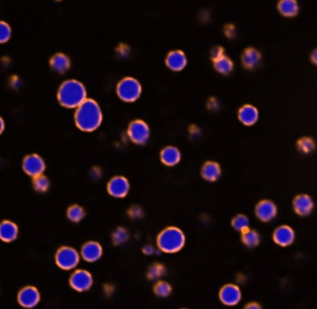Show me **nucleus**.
<instances>
[{
	"instance_id": "obj_14",
	"label": "nucleus",
	"mask_w": 317,
	"mask_h": 309,
	"mask_svg": "<svg viewBox=\"0 0 317 309\" xmlns=\"http://www.w3.org/2000/svg\"><path fill=\"white\" fill-rule=\"evenodd\" d=\"M103 254V250L98 242H89L85 244L81 250V255L83 259L89 262L98 261Z\"/></svg>"
},
{
	"instance_id": "obj_31",
	"label": "nucleus",
	"mask_w": 317,
	"mask_h": 309,
	"mask_svg": "<svg viewBox=\"0 0 317 309\" xmlns=\"http://www.w3.org/2000/svg\"><path fill=\"white\" fill-rule=\"evenodd\" d=\"M129 239V234L126 230L119 228L112 234V241L116 244H121Z\"/></svg>"
},
{
	"instance_id": "obj_8",
	"label": "nucleus",
	"mask_w": 317,
	"mask_h": 309,
	"mask_svg": "<svg viewBox=\"0 0 317 309\" xmlns=\"http://www.w3.org/2000/svg\"><path fill=\"white\" fill-rule=\"evenodd\" d=\"M70 286L78 292L89 290L92 286V277L90 273L86 270H76L70 279Z\"/></svg>"
},
{
	"instance_id": "obj_4",
	"label": "nucleus",
	"mask_w": 317,
	"mask_h": 309,
	"mask_svg": "<svg viewBox=\"0 0 317 309\" xmlns=\"http://www.w3.org/2000/svg\"><path fill=\"white\" fill-rule=\"evenodd\" d=\"M116 92L119 98L124 102H134L141 96L142 87L136 79L124 78L119 82Z\"/></svg>"
},
{
	"instance_id": "obj_35",
	"label": "nucleus",
	"mask_w": 317,
	"mask_h": 309,
	"mask_svg": "<svg viewBox=\"0 0 317 309\" xmlns=\"http://www.w3.org/2000/svg\"><path fill=\"white\" fill-rule=\"evenodd\" d=\"M310 58H312V61L316 65H317V48L312 52Z\"/></svg>"
},
{
	"instance_id": "obj_13",
	"label": "nucleus",
	"mask_w": 317,
	"mask_h": 309,
	"mask_svg": "<svg viewBox=\"0 0 317 309\" xmlns=\"http://www.w3.org/2000/svg\"><path fill=\"white\" fill-rule=\"evenodd\" d=\"M296 239V234L292 228L281 226L274 233V240L280 246H288Z\"/></svg>"
},
{
	"instance_id": "obj_21",
	"label": "nucleus",
	"mask_w": 317,
	"mask_h": 309,
	"mask_svg": "<svg viewBox=\"0 0 317 309\" xmlns=\"http://www.w3.org/2000/svg\"><path fill=\"white\" fill-rule=\"evenodd\" d=\"M201 174L205 180L214 182L221 175V168L216 162H207L202 166Z\"/></svg>"
},
{
	"instance_id": "obj_16",
	"label": "nucleus",
	"mask_w": 317,
	"mask_h": 309,
	"mask_svg": "<svg viewBox=\"0 0 317 309\" xmlns=\"http://www.w3.org/2000/svg\"><path fill=\"white\" fill-rule=\"evenodd\" d=\"M259 114L258 108L252 105H245L239 110L238 118L245 126H252L258 122Z\"/></svg>"
},
{
	"instance_id": "obj_36",
	"label": "nucleus",
	"mask_w": 317,
	"mask_h": 309,
	"mask_svg": "<svg viewBox=\"0 0 317 309\" xmlns=\"http://www.w3.org/2000/svg\"><path fill=\"white\" fill-rule=\"evenodd\" d=\"M143 252H144V253H145L146 255H150V254L154 252V248H152L150 246H146Z\"/></svg>"
},
{
	"instance_id": "obj_5",
	"label": "nucleus",
	"mask_w": 317,
	"mask_h": 309,
	"mask_svg": "<svg viewBox=\"0 0 317 309\" xmlns=\"http://www.w3.org/2000/svg\"><path fill=\"white\" fill-rule=\"evenodd\" d=\"M56 262L61 270H70L78 264L80 254L72 248L63 246L56 252Z\"/></svg>"
},
{
	"instance_id": "obj_32",
	"label": "nucleus",
	"mask_w": 317,
	"mask_h": 309,
	"mask_svg": "<svg viewBox=\"0 0 317 309\" xmlns=\"http://www.w3.org/2000/svg\"><path fill=\"white\" fill-rule=\"evenodd\" d=\"M12 36V30L10 26L5 23V22H1L0 23V41L1 43H5L10 39Z\"/></svg>"
},
{
	"instance_id": "obj_22",
	"label": "nucleus",
	"mask_w": 317,
	"mask_h": 309,
	"mask_svg": "<svg viewBox=\"0 0 317 309\" xmlns=\"http://www.w3.org/2000/svg\"><path fill=\"white\" fill-rule=\"evenodd\" d=\"M50 64L52 68L58 74L66 72L70 66L69 58L63 54H58L54 56L50 59Z\"/></svg>"
},
{
	"instance_id": "obj_25",
	"label": "nucleus",
	"mask_w": 317,
	"mask_h": 309,
	"mask_svg": "<svg viewBox=\"0 0 317 309\" xmlns=\"http://www.w3.org/2000/svg\"><path fill=\"white\" fill-rule=\"evenodd\" d=\"M242 242L248 248H256L260 242V236L256 230L248 228L242 232Z\"/></svg>"
},
{
	"instance_id": "obj_26",
	"label": "nucleus",
	"mask_w": 317,
	"mask_h": 309,
	"mask_svg": "<svg viewBox=\"0 0 317 309\" xmlns=\"http://www.w3.org/2000/svg\"><path fill=\"white\" fill-rule=\"evenodd\" d=\"M232 226H234V228L236 230L240 232H244L245 230H248V226H250V221L248 218L243 215V214H239L238 216H236L232 221Z\"/></svg>"
},
{
	"instance_id": "obj_15",
	"label": "nucleus",
	"mask_w": 317,
	"mask_h": 309,
	"mask_svg": "<svg viewBox=\"0 0 317 309\" xmlns=\"http://www.w3.org/2000/svg\"><path fill=\"white\" fill-rule=\"evenodd\" d=\"M294 210L300 216H307L314 210V201L307 194H300L294 200Z\"/></svg>"
},
{
	"instance_id": "obj_17",
	"label": "nucleus",
	"mask_w": 317,
	"mask_h": 309,
	"mask_svg": "<svg viewBox=\"0 0 317 309\" xmlns=\"http://www.w3.org/2000/svg\"><path fill=\"white\" fill-rule=\"evenodd\" d=\"M166 64L168 68L174 72H180L187 65V58L181 50H174L170 52L166 58Z\"/></svg>"
},
{
	"instance_id": "obj_2",
	"label": "nucleus",
	"mask_w": 317,
	"mask_h": 309,
	"mask_svg": "<svg viewBox=\"0 0 317 309\" xmlns=\"http://www.w3.org/2000/svg\"><path fill=\"white\" fill-rule=\"evenodd\" d=\"M58 97L60 104L68 108H74L86 100L87 92L84 85L76 80L65 81L60 86Z\"/></svg>"
},
{
	"instance_id": "obj_38",
	"label": "nucleus",
	"mask_w": 317,
	"mask_h": 309,
	"mask_svg": "<svg viewBox=\"0 0 317 309\" xmlns=\"http://www.w3.org/2000/svg\"><path fill=\"white\" fill-rule=\"evenodd\" d=\"M4 128V123H3V119H1V132H3Z\"/></svg>"
},
{
	"instance_id": "obj_11",
	"label": "nucleus",
	"mask_w": 317,
	"mask_h": 309,
	"mask_svg": "<svg viewBox=\"0 0 317 309\" xmlns=\"http://www.w3.org/2000/svg\"><path fill=\"white\" fill-rule=\"evenodd\" d=\"M256 213L258 219L262 222H270L276 218L278 214V208L274 202L270 200H263L258 204Z\"/></svg>"
},
{
	"instance_id": "obj_30",
	"label": "nucleus",
	"mask_w": 317,
	"mask_h": 309,
	"mask_svg": "<svg viewBox=\"0 0 317 309\" xmlns=\"http://www.w3.org/2000/svg\"><path fill=\"white\" fill-rule=\"evenodd\" d=\"M154 293L159 297H167L172 293V286L166 282H159L154 286Z\"/></svg>"
},
{
	"instance_id": "obj_23",
	"label": "nucleus",
	"mask_w": 317,
	"mask_h": 309,
	"mask_svg": "<svg viewBox=\"0 0 317 309\" xmlns=\"http://www.w3.org/2000/svg\"><path fill=\"white\" fill-rule=\"evenodd\" d=\"M278 10L284 16H294L298 12V2L294 0H282L278 3Z\"/></svg>"
},
{
	"instance_id": "obj_19",
	"label": "nucleus",
	"mask_w": 317,
	"mask_h": 309,
	"mask_svg": "<svg viewBox=\"0 0 317 309\" xmlns=\"http://www.w3.org/2000/svg\"><path fill=\"white\" fill-rule=\"evenodd\" d=\"M161 161L167 166H174L178 164L181 159V154L178 148L167 146L161 152Z\"/></svg>"
},
{
	"instance_id": "obj_27",
	"label": "nucleus",
	"mask_w": 317,
	"mask_h": 309,
	"mask_svg": "<svg viewBox=\"0 0 317 309\" xmlns=\"http://www.w3.org/2000/svg\"><path fill=\"white\" fill-rule=\"evenodd\" d=\"M67 215L72 222H80L84 218L85 212L81 206L76 204V206H72L70 208Z\"/></svg>"
},
{
	"instance_id": "obj_1",
	"label": "nucleus",
	"mask_w": 317,
	"mask_h": 309,
	"mask_svg": "<svg viewBox=\"0 0 317 309\" xmlns=\"http://www.w3.org/2000/svg\"><path fill=\"white\" fill-rule=\"evenodd\" d=\"M103 114L100 105L92 99H86L74 114V121L78 128L86 132L96 130L101 125Z\"/></svg>"
},
{
	"instance_id": "obj_24",
	"label": "nucleus",
	"mask_w": 317,
	"mask_h": 309,
	"mask_svg": "<svg viewBox=\"0 0 317 309\" xmlns=\"http://www.w3.org/2000/svg\"><path fill=\"white\" fill-rule=\"evenodd\" d=\"M214 68L222 74H228L234 68V63L228 56H223L214 61Z\"/></svg>"
},
{
	"instance_id": "obj_18",
	"label": "nucleus",
	"mask_w": 317,
	"mask_h": 309,
	"mask_svg": "<svg viewBox=\"0 0 317 309\" xmlns=\"http://www.w3.org/2000/svg\"><path fill=\"white\" fill-rule=\"evenodd\" d=\"M18 235V228L16 224L10 221H5L0 226V238L4 242H12Z\"/></svg>"
},
{
	"instance_id": "obj_3",
	"label": "nucleus",
	"mask_w": 317,
	"mask_h": 309,
	"mask_svg": "<svg viewBox=\"0 0 317 309\" xmlns=\"http://www.w3.org/2000/svg\"><path fill=\"white\" fill-rule=\"evenodd\" d=\"M185 244V235L179 228H168L159 234L158 246L166 253L178 252Z\"/></svg>"
},
{
	"instance_id": "obj_28",
	"label": "nucleus",
	"mask_w": 317,
	"mask_h": 309,
	"mask_svg": "<svg viewBox=\"0 0 317 309\" xmlns=\"http://www.w3.org/2000/svg\"><path fill=\"white\" fill-rule=\"evenodd\" d=\"M32 184H34V190L36 192H45L50 186L49 179L46 176H43V175H40V176L34 177Z\"/></svg>"
},
{
	"instance_id": "obj_37",
	"label": "nucleus",
	"mask_w": 317,
	"mask_h": 309,
	"mask_svg": "<svg viewBox=\"0 0 317 309\" xmlns=\"http://www.w3.org/2000/svg\"><path fill=\"white\" fill-rule=\"evenodd\" d=\"M247 308H260V306L258 304H250L247 306Z\"/></svg>"
},
{
	"instance_id": "obj_20",
	"label": "nucleus",
	"mask_w": 317,
	"mask_h": 309,
	"mask_svg": "<svg viewBox=\"0 0 317 309\" xmlns=\"http://www.w3.org/2000/svg\"><path fill=\"white\" fill-rule=\"evenodd\" d=\"M261 60V54L256 48H248L242 54V63L247 68L258 67Z\"/></svg>"
},
{
	"instance_id": "obj_10",
	"label": "nucleus",
	"mask_w": 317,
	"mask_h": 309,
	"mask_svg": "<svg viewBox=\"0 0 317 309\" xmlns=\"http://www.w3.org/2000/svg\"><path fill=\"white\" fill-rule=\"evenodd\" d=\"M38 290L34 286H26L18 294V302L22 308H32L40 302Z\"/></svg>"
},
{
	"instance_id": "obj_6",
	"label": "nucleus",
	"mask_w": 317,
	"mask_h": 309,
	"mask_svg": "<svg viewBox=\"0 0 317 309\" xmlns=\"http://www.w3.org/2000/svg\"><path fill=\"white\" fill-rule=\"evenodd\" d=\"M128 134L132 142L138 145H143L149 140V126L141 120L134 121L130 125Z\"/></svg>"
},
{
	"instance_id": "obj_34",
	"label": "nucleus",
	"mask_w": 317,
	"mask_h": 309,
	"mask_svg": "<svg viewBox=\"0 0 317 309\" xmlns=\"http://www.w3.org/2000/svg\"><path fill=\"white\" fill-rule=\"evenodd\" d=\"M223 52H224L223 48H221V47H216V48H214L212 50V58L214 59V61H216V60H218V58L224 56Z\"/></svg>"
},
{
	"instance_id": "obj_9",
	"label": "nucleus",
	"mask_w": 317,
	"mask_h": 309,
	"mask_svg": "<svg viewBox=\"0 0 317 309\" xmlns=\"http://www.w3.org/2000/svg\"><path fill=\"white\" fill-rule=\"evenodd\" d=\"M219 297L221 302L226 306H236L241 300V290L238 286L228 284L220 290Z\"/></svg>"
},
{
	"instance_id": "obj_29",
	"label": "nucleus",
	"mask_w": 317,
	"mask_h": 309,
	"mask_svg": "<svg viewBox=\"0 0 317 309\" xmlns=\"http://www.w3.org/2000/svg\"><path fill=\"white\" fill-rule=\"evenodd\" d=\"M298 146L299 150L304 152V154L312 152L316 148V144H314V140L312 138H308V137L301 138L298 141Z\"/></svg>"
},
{
	"instance_id": "obj_12",
	"label": "nucleus",
	"mask_w": 317,
	"mask_h": 309,
	"mask_svg": "<svg viewBox=\"0 0 317 309\" xmlns=\"http://www.w3.org/2000/svg\"><path fill=\"white\" fill-rule=\"evenodd\" d=\"M129 181L123 176L114 177L108 184L109 194L116 198L125 197L129 192Z\"/></svg>"
},
{
	"instance_id": "obj_7",
	"label": "nucleus",
	"mask_w": 317,
	"mask_h": 309,
	"mask_svg": "<svg viewBox=\"0 0 317 309\" xmlns=\"http://www.w3.org/2000/svg\"><path fill=\"white\" fill-rule=\"evenodd\" d=\"M45 168H46V166L44 163V160L40 157V155H28L23 160L24 172L32 177L42 175L45 170Z\"/></svg>"
},
{
	"instance_id": "obj_33",
	"label": "nucleus",
	"mask_w": 317,
	"mask_h": 309,
	"mask_svg": "<svg viewBox=\"0 0 317 309\" xmlns=\"http://www.w3.org/2000/svg\"><path fill=\"white\" fill-rule=\"evenodd\" d=\"M163 268L159 264H154L152 268H150V270L149 276L150 279H156L159 278V276L163 273Z\"/></svg>"
}]
</instances>
